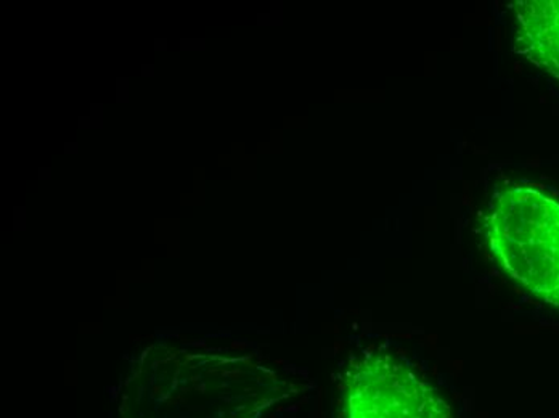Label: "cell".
<instances>
[{"instance_id":"2","label":"cell","mask_w":559,"mask_h":418,"mask_svg":"<svg viewBox=\"0 0 559 418\" xmlns=\"http://www.w3.org/2000/svg\"><path fill=\"white\" fill-rule=\"evenodd\" d=\"M365 367L354 418H449L441 416V401L404 363L378 358Z\"/></svg>"},{"instance_id":"1","label":"cell","mask_w":559,"mask_h":418,"mask_svg":"<svg viewBox=\"0 0 559 418\" xmlns=\"http://www.w3.org/2000/svg\"><path fill=\"white\" fill-rule=\"evenodd\" d=\"M493 254L511 278L559 306V202L544 190L508 186L490 200Z\"/></svg>"},{"instance_id":"3","label":"cell","mask_w":559,"mask_h":418,"mask_svg":"<svg viewBox=\"0 0 559 418\" xmlns=\"http://www.w3.org/2000/svg\"><path fill=\"white\" fill-rule=\"evenodd\" d=\"M514 47L559 81V0H527L514 9Z\"/></svg>"}]
</instances>
